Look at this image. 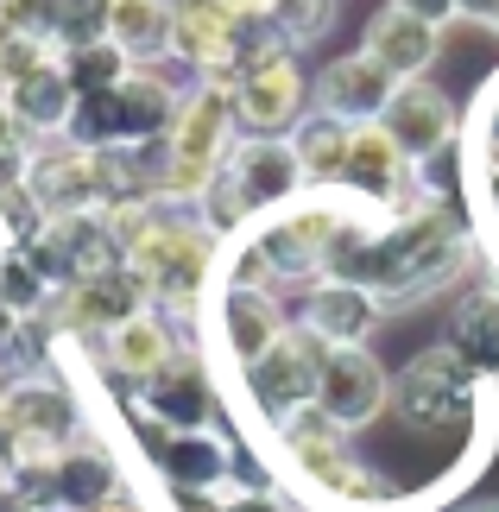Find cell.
Wrapping results in <instances>:
<instances>
[{"label":"cell","mask_w":499,"mask_h":512,"mask_svg":"<svg viewBox=\"0 0 499 512\" xmlns=\"http://www.w3.org/2000/svg\"><path fill=\"white\" fill-rule=\"evenodd\" d=\"M0 102L13 108V121L26 133H57V127H70V114H76V83H70L64 57H51V64H38L32 76H19V83L0 89Z\"/></svg>","instance_id":"16"},{"label":"cell","mask_w":499,"mask_h":512,"mask_svg":"<svg viewBox=\"0 0 499 512\" xmlns=\"http://www.w3.org/2000/svg\"><path fill=\"white\" fill-rule=\"evenodd\" d=\"M405 171L411 159L398 152V140L379 121H361L348 140V165H342V184L354 196H367V203H398L405 196Z\"/></svg>","instance_id":"14"},{"label":"cell","mask_w":499,"mask_h":512,"mask_svg":"<svg viewBox=\"0 0 499 512\" xmlns=\"http://www.w3.org/2000/svg\"><path fill=\"white\" fill-rule=\"evenodd\" d=\"M139 405L152 411L158 430H203V418H209V373H203V361L177 348L152 380H139Z\"/></svg>","instance_id":"12"},{"label":"cell","mask_w":499,"mask_h":512,"mask_svg":"<svg viewBox=\"0 0 499 512\" xmlns=\"http://www.w3.org/2000/svg\"><path fill=\"white\" fill-rule=\"evenodd\" d=\"M297 184H304L297 146L247 133V146H234L222 159V171H215V184L203 190L209 196V222L234 228V222H253V215H272V209H285L297 196Z\"/></svg>","instance_id":"1"},{"label":"cell","mask_w":499,"mask_h":512,"mask_svg":"<svg viewBox=\"0 0 499 512\" xmlns=\"http://www.w3.org/2000/svg\"><path fill=\"white\" fill-rule=\"evenodd\" d=\"M51 57H64V51H57V38H51V32L0 26V89H7V83H19V76H32L38 64H51Z\"/></svg>","instance_id":"25"},{"label":"cell","mask_w":499,"mask_h":512,"mask_svg":"<svg viewBox=\"0 0 499 512\" xmlns=\"http://www.w3.org/2000/svg\"><path fill=\"white\" fill-rule=\"evenodd\" d=\"M228 102H234V127L259 133V140H285L304 121V76H297L285 38H266V45L247 51V64L228 76Z\"/></svg>","instance_id":"3"},{"label":"cell","mask_w":499,"mask_h":512,"mask_svg":"<svg viewBox=\"0 0 499 512\" xmlns=\"http://www.w3.org/2000/svg\"><path fill=\"white\" fill-rule=\"evenodd\" d=\"M171 354H177V342H171L165 317H152V310H133L127 323L108 329V367L121 373V380H152Z\"/></svg>","instance_id":"19"},{"label":"cell","mask_w":499,"mask_h":512,"mask_svg":"<svg viewBox=\"0 0 499 512\" xmlns=\"http://www.w3.org/2000/svg\"><path fill=\"white\" fill-rule=\"evenodd\" d=\"M234 7H241L253 26H272V0H234Z\"/></svg>","instance_id":"29"},{"label":"cell","mask_w":499,"mask_h":512,"mask_svg":"<svg viewBox=\"0 0 499 512\" xmlns=\"http://www.w3.org/2000/svg\"><path fill=\"white\" fill-rule=\"evenodd\" d=\"M203 512H285L272 494H234V500H209Z\"/></svg>","instance_id":"26"},{"label":"cell","mask_w":499,"mask_h":512,"mask_svg":"<svg viewBox=\"0 0 499 512\" xmlns=\"http://www.w3.org/2000/svg\"><path fill=\"white\" fill-rule=\"evenodd\" d=\"M392 89H398V76L386 64H373L367 51H354V57H335V64L316 76V108L361 127V121H379V114H386Z\"/></svg>","instance_id":"11"},{"label":"cell","mask_w":499,"mask_h":512,"mask_svg":"<svg viewBox=\"0 0 499 512\" xmlns=\"http://www.w3.org/2000/svg\"><path fill=\"white\" fill-rule=\"evenodd\" d=\"M316 405H323L342 430H361V424H373L379 411L392 405V380H386V367H379L361 342L329 348L323 380H316Z\"/></svg>","instance_id":"8"},{"label":"cell","mask_w":499,"mask_h":512,"mask_svg":"<svg viewBox=\"0 0 499 512\" xmlns=\"http://www.w3.org/2000/svg\"><path fill=\"white\" fill-rule=\"evenodd\" d=\"M95 512H139V506H127V500H121V494H114V500H108V506H95Z\"/></svg>","instance_id":"30"},{"label":"cell","mask_w":499,"mask_h":512,"mask_svg":"<svg viewBox=\"0 0 499 512\" xmlns=\"http://www.w3.org/2000/svg\"><path fill=\"white\" fill-rule=\"evenodd\" d=\"M455 13H468V19H487V26H493L499 0H455Z\"/></svg>","instance_id":"28"},{"label":"cell","mask_w":499,"mask_h":512,"mask_svg":"<svg viewBox=\"0 0 499 512\" xmlns=\"http://www.w3.org/2000/svg\"><path fill=\"white\" fill-rule=\"evenodd\" d=\"M133 310H146V285H139L133 266L121 260V266L89 272V279H70L64 291H57L51 317H57V329H70V336H95V329L127 323Z\"/></svg>","instance_id":"9"},{"label":"cell","mask_w":499,"mask_h":512,"mask_svg":"<svg viewBox=\"0 0 499 512\" xmlns=\"http://www.w3.org/2000/svg\"><path fill=\"white\" fill-rule=\"evenodd\" d=\"M38 512H76V506H64V500H51V506H38Z\"/></svg>","instance_id":"31"},{"label":"cell","mask_w":499,"mask_h":512,"mask_svg":"<svg viewBox=\"0 0 499 512\" xmlns=\"http://www.w3.org/2000/svg\"><path fill=\"white\" fill-rule=\"evenodd\" d=\"M323 361H329V342L316 336V329H285L259 361L247 367V392H253V405L266 411L272 424H285L291 411H304L316 405V380H323Z\"/></svg>","instance_id":"5"},{"label":"cell","mask_w":499,"mask_h":512,"mask_svg":"<svg viewBox=\"0 0 499 512\" xmlns=\"http://www.w3.org/2000/svg\"><path fill=\"white\" fill-rule=\"evenodd\" d=\"M152 449H158V468H165L184 494H196V487L209 494V487L228 475V449L215 437H203V430H165Z\"/></svg>","instance_id":"20"},{"label":"cell","mask_w":499,"mask_h":512,"mask_svg":"<svg viewBox=\"0 0 499 512\" xmlns=\"http://www.w3.org/2000/svg\"><path fill=\"white\" fill-rule=\"evenodd\" d=\"M57 500L76 506V512H95V506L114 500V468H108L102 449L70 443L64 456H57Z\"/></svg>","instance_id":"23"},{"label":"cell","mask_w":499,"mask_h":512,"mask_svg":"<svg viewBox=\"0 0 499 512\" xmlns=\"http://www.w3.org/2000/svg\"><path fill=\"white\" fill-rule=\"evenodd\" d=\"M171 26H177V0H108V38L133 64L171 57Z\"/></svg>","instance_id":"18"},{"label":"cell","mask_w":499,"mask_h":512,"mask_svg":"<svg viewBox=\"0 0 499 512\" xmlns=\"http://www.w3.org/2000/svg\"><path fill=\"white\" fill-rule=\"evenodd\" d=\"M64 70H70L76 95H95V89H114V83H121V76L133 70V57L114 45V38H95V45L64 51Z\"/></svg>","instance_id":"24"},{"label":"cell","mask_w":499,"mask_h":512,"mask_svg":"<svg viewBox=\"0 0 499 512\" xmlns=\"http://www.w3.org/2000/svg\"><path fill=\"white\" fill-rule=\"evenodd\" d=\"M493 32H499V13H493Z\"/></svg>","instance_id":"33"},{"label":"cell","mask_w":499,"mask_h":512,"mask_svg":"<svg viewBox=\"0 0 499 512\" xmlns=\"http://www.w3.org/2000/svg\"><path fill=\"white\" fill-rule=\"evenodd\" d=\"M348 140H354V121H335V114H323V108H316L304 127H291V146H297V165H304V184H342Z\"/></svg>","instance_id":"21"},{"label":"cell","mask_w":499,"mask_h":512,"mask_svg":"<svg viewBox=\"0 0 499 512\" xmlns=\"http://www.w3.org/2000/svg\"><path fill=\"white\" fill-rule=\"evenodd\" d=\"M379 304L367 285H354V279H323L310 291V304H304V329H316L329 348H354V342H367L373 336V323H379Z\"/></svg>","instance_id":"15"},{"label":"cell","mask_w":499,"mask_h":512,"mask_svg":"<svg viewBox=\"0 0 499 512\" xmlns=\"http://www.w3.org/2000/svg\"><path fill=\"white\" fill-rule=\"evenodd\" d=\"M361 51L373 57V64H386L398 83H405V76H424L436 64V19H424V13H411V7L392 0L386 13H373Z\"/></svg>","instance_id":"13"},{"label":"cell","mask_w":499,"mask_h":512,"mask_svg":"<svg viewBox=\"0 0 499 512\" xmlns=\"http://www.w3.org/2000/svg\"><path fill=\"white\" fill-rule=\"evenodd\" d=\"M272 38V32H266ZM259 26L234 7V0H177V26H171V51L190 70H203L209 83H228L247 64L253 45H266Z\"/></svg>","instance_id":"4"},{"label":"cell","mask_w":499,"mask_h":512,"mask_svg":"<svg viewBox=\"0 0 499 512\" xmlns=\"http://www.w3.org/2000/svg\"><path fill=\"white\" fill-rule=\"evenodd\" d=\"M278 336H285V317H278V304L266 298V285H228V298H222V342H228L234 361L253 367Z\"/></svg>","instance_id":"17"},{"label":"cell","mask_w":499,"mask_h":512,"mask_svg":"<svg viewBox=\"0 0 499 512\" xmlns=\"http://www.w3.org/2000/svg\"><path fill=\"white\" fill-rule=\"evenodd\" d=\"M398 7H411V13H424V19H436V26H443V19L455 13V0H398Z\"/></svg>","instance_id":"27"},{"label":"cell","mask_w":499,"mask_h":512,"mask_svg":"<svg viewBox=\"0 0 499 512\" xmlns=\"http://www.w3.org/2000/svg\"><path fill=\"white\" fill-rule=\"evenodd\" d=\"M19 184H26V196L45 215H89V209H102V152L83 140L32 152Z\"/></svg>","instance_id":"7"},{"label":"cell","mask_w":499,"mask_h":512,"mask_svg":"<svg viewBox=\"0 0 499 512\" xmlns=\"http://www.w3.org/2000/svg\"><path fill=\"white\" fill-rule=\"evenodd\" d=\"M474 380H481V373L455 348H430L392 380V411L411 430H455V418H462L468 399H474Z\"/></svg>","instance_id":"6"},{"label":"cell","mask_w":499,"mask_h":512,"mask_svg":"<svg viewBox=\"0 0 499 512\" xmlns=\"http://www.w3.org/2000/svg\"><path fill=\"white\" fill-rule=\"evenodd\" d=\"M379 127L398 140V152L417 165V159H436L449 140H455V102L443 89H430V83H417V76H405V83L392 89V102L386 114H379Z\"/></svg>","instance_id":"10"},{"label":"cell","mask_w":499,"mask_h":512,"mask_svg":"<svg viewBox=\"0 0 499 512\" xmlns=\"http://www.w3.org/2000/svg\"><path fill=\"white\" fill-rule=\"evenodd\" d=\"M468 512H499V500H487V506H468Z\"/></svg>","instance_id":"32"},{"label":"cell","mask_w":499,"mask_h":512,"mask_svg":"<svg viewBox=\"0 0 499 512\" xmlns=\"http://www.w3.org/2000/svg\"><path fill=\"white\" fill-rule=\"evenodd\" d=\"M228 133H234L228 83H203L184 108H177V121L165 133L158 196H203L215 184V171H222V159H228Z\"/></svg>","instance_id":"2"},{"label":"cell","mask_w":499,"mask_h":512,"mask_svg":"<svg viewBox=\"0 0 499 512\" xmlns=\"http://www.w3.org/2000/svg\"><path fill=\"white\" fill-rule=\"evenodd\" d=\"M449 348L462 354L481 380H499V298H493V291H474V298L455 310Z\"/></svg>","instance_id":"22"}]
</instances>
